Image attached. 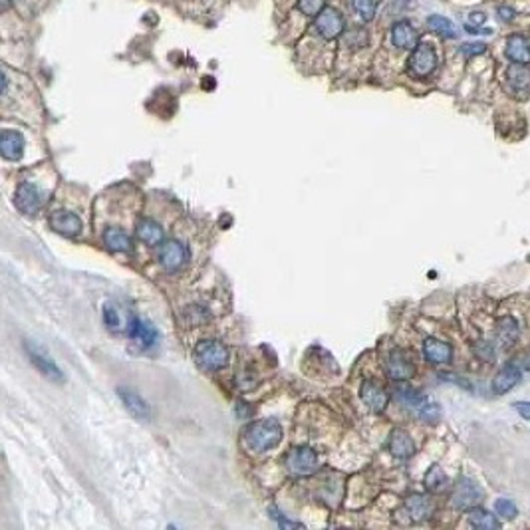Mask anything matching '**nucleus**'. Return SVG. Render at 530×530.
<instances>
[{"mask_svg":"<svg viewBox=\"0 0 530 530\" xmlns=\"http://www.w3.org/2000/svg\"><path fill=\"white\" fill-rule=\"evenodd\" d=\"M282 425L276 419H258L246 425L242 431V441L244 445L255 453H264V451L274 449L282 441Z\"/></svg>","mask_w":530,"mask_h":530,"instance_id":"f257e3e1","label":"nucleus"},{"mask_svg":"<svg viewBox=\"0 0 530 530\" xmlns=\"http://www.w3.org/2000/svg\"><path fill=\"white\" fill-rule=\"evenodd\" d=\"M395 395H398V400L405 409H409L411 413H415L419 419H423L427 423H433L441 418V407L435 402H431L423 391L405 386L400 387Z\"/></svg>","mask_w":530,"mask_h":530,"instance_id":"f03ea898","label":"nucleus"},{"mask_svg":"<svg viewBox=\"0 0 530 530\" xmlns=\"http://www.w3.org/2000/svg\"><path fill=\"white\" fill-rule=\"evenodd\" d=\"M193 353L197 366L205 371H219L228 364V350L219 340H201Z\"/></svg>","mask_w":530,"mask_h":530,"instance_id":"7ed1b4c3","label":"nucleus"},{"mask_svg":"<svg viewBox=\"0 0 530 530\" xmlns=\"http://www.w3.org/2000/svg\"><path fill=\"white\" fill-rule=\"evenodd\" d=\"M24 350L28 353V360L36 370L40 371L44 377H48L52 382H64V373L56 366V362L50 357V353L36 342H24Z\"/></svg>","mask_w":530,"mask_h":530,"instance_id":"20e7f679","label":"nucleus"},{"mask_svg":"<svg viewBox=\"0 0 530 530\" xmlns=\"http://www.w3.org/2000/svg\"><path fill=\"white\" fill-rule=\"evenodd\" d=\"M286 469L296 477H308L314 475L320 467V459L316 451L310 447H296L286 455Z\"/></svg>","mask_w":530,"mask_h":530,"instance_id":"39448f33","label":"nucleus"},{"mask_svg":"<svg viewBox=\"0 0 530 530\" xmlns=\"http://www.w3.org/2000/svg\"><path fill=\"white\" fill-rule=\"evenodd\" d=\"M481 498H482L481 487L473 481V479H469V477H461L459 481L455 482L453 498H451V500H453V504H455V509H459V511H471V509H475V507L481 502Z\"/></svg>","mask_w":530,"mask_h":530,"instance_id":"423d86ee","label":"nucleus"},{"mask_svg":"<svg viewBox=\"0 0 530 530\" xmlns=\"http://www.w3.org/2000/svg\"><path fill=\"white\" fill-rule=\"evenodd\" d=\"M159 264L167 273H175L179 268H183L189 260V248L181 241H163L159 246Z\"/></svg>","mask_w":530,"mask_h":530,"instance_id":"0eeeda50","label":"nucleus"},{"mask_svg":"<svg viewBox=\"0 0 530 530\" xmlns=\"http://www.w3.org/2000/svg\"><path fill=\"white\" fill-rule=\"evenodd\" d=\"M14 203L20 213L24 215H36L38 210L42 209L44 205V193L42 189L34 183V181H22L18 185L17 197H14Z\"/></svg>","mask_w":530,"mask_h":530,"instance_id":"6e6552de","label":"nucleus"},{"mask_svg":"<svg viewBox=\"0 0 530 530\" xmlns=\"http://www.w3.org/2000/svg\"><path fill=\"white\" fill-rule=\"evenodd\" d=\"M407 68H409V74L415 76V78H427L433 74V70L437 68V54L435 50L429 46V44H419L418 48L413 50L409 62H407Z\"/></svg>","mask_w":530,"mask_h":530,"instance_id":"1a4fd4ad","label":"nucleus"},{"mask_svg":"<svg viewBox=\"0 0 530 530\" xmlns=\"http://www.w3.org/2000/svg\"><path fill=\"white\" fill-rule=\"evenodd\" d=\"M386 373L395 380V382H405L409 377H413L415 373V364L413 360L407 355V352L403 350H393V352L387 353L386 357Z\"/></svg>","mask_w":530,"mask_h":530,"instance_id":"9d476101","label":"nucleus"},{"mask_svg":"<svg viewBox=\"0 0 530 530\" xmlns=\"http://www.w3.org/2000/svg\"><path fill=\"white\" fill-rule=\"evenodd\" d=\"M50 226L56 230V233H60V235H64V237H70V239H74V237H80L81 230H84V223H81V219L74 213V210H54L52 215H50Z\"/></svg>","mask_w":530,"mask_h":530,"instance_id":"9b49d317","label":"nucleus"},{"mask_svg":"<svg viewBox=\"0 0 530 530\" xmlns=\"http://www.w3.org/2000/svg\"><path fill=\"white\" fill-rule=\"evenodd\" d=\"M344 28H346L344 17L340 14V10H336V8H324L318 14L316 30H318V34L324 40H334V38H337L340 34L344 32Z\"/></svg>","mask_w":530,"mask_h":530,"instance_id":"f8f14e48","label":"nucleus"},{"mask_svg":"<svg viewBox=\"0 0 530 530\" xmlns=\"http://www.w3.org/2000/svg\"><path fill=\"white\" fill-rule=\"evenodd\" d=\"M128 334L133 337L135 344L141 348H151L159 342V332L151 322L141 320V318H131L128 326Z\"/></svg>","mask_w":530,"mask_h":530,"instance_id":"ddd939ff","label":"nucleus"},{"mask_svg":"<svg viewBox=\"0 0 530 530\" xmlns=\"http://www.w3.org/2000/svg\"><path fill=\"white\" fill-rule=\"evenodd\" d=\"M360 395H362V402L366 403L373 413H382L387 407V402H389V395H387L386 389L380 386L377 382H373V380H366L362 384Z\"/></svg>","mask_w":530,"mask_h":530,"instance_id":"4468645a","label":"nucleus"},{"mask_svg":"<svg viewBox=\"0 0 530 530\" xmlns=\"http://www.w3.org/2000/svg\"><path fill=\"white\" fill-rule=\"evenodd\" d=\"M135 233H137V239L141 242H145L147 246H161L163 241H165V230H163V226H161V223H157L155 219H151V217H144V219L137 223Z\"/></svg>","mask_w":530,"mask_h":530,"instance_id":"2eb2a0df","label":"nucleus"},{"mask_svg":"<svg viewBox=\"0 0 530 530\" xmlns=\"http://www.w3.org/2000/svg\"><path fill=\"white\" fill-rule=\"evenodd\" d=\"M403 513L407 514V518L413 520V522H423L433 513V504H431L429 498L423 497V495H411L403 502Z\"/></svg>","mask_w":530,"mask_h":530,"instance_id":"dca6fc26","label":"nucleus"},{"mask_svg":"<svg viewBox=\"0 0 530 530\" xmlns=\"http://www.w3.org/2000/svg\"><path fill=\"white\" fill-rule=\"evenodd\" d=\"M418 30L407 20H402V22L393 24V28H391V42H393L395 48L415 50L418 48Z\"/></svg>","mask_w":530,"mask_h":530,"instance_id":"f3484780","label":"nucleus"},{"mask_svg":"<svg viewBox=\"0 0 530 530\" xmlns=\"http://www.w3.org/2000/svg\"><path fill=\"white\" fill-rule=\"evenodd\" d=\"M423 355L427 362H431L435 366H443L449 364L451 355H453V348L447 342H441L437 337H427L423 342Z\"/></svg>","mask_w":530,"mask_h":530,"instance_id":"a211bd4d","label":"nucleus"},{"mask_svg":"<svg viewBox=\"0 0 530 530\" xmlns=\"http://www.w3.org/2000/svg\"><path fill=\"white\" fill-rule=\"evenodd\" d=\"M117 395L121 398V402H124V405H126V409H128L133 418L141 419V421L151 418V409H149V405H147V402H145L144 398H141L137 391H133V389H126V387H119V389H117Z\"/></svg>","mask_w":530,"mask_h":530,"instance_id":"6ab92c4d","label":"nucleus"},{"mask_svg":"<svg viewBox=\"0 0 530 530\" xmlns=\"http://www.w3.org/2000/svg\"><path fill=\"white\" fill-rule=\"evenodd\" d=\"M0 153L6 161H18L24 153V137L18 131L4 129L0 135Z\"/></svg>","mask_w":530,"mask_h":530,"instance_id":"aec40b11","label":"nucleus"},{"mask_svg":"<svg viewBox=\"0 0 530 530\" xmlns=\"http://www.w3.org/2000/svg\"><path fill=\"white\" fill-rule=\"evenodd\" d=\"M387 449L393 457L398 459H409L413 453H415V443L409 435L402 431V429H395L393 433L389 435V441H387Z\"/></svg>","mask_w":530,"mask_h":530,"instance_id":"412c9836","label":"nucleus"},{"mask_svg":"<svg viewBox=\"0 0 530 530\" xmlns=\"http://www.w3.org/2000/svg\"><path fill=\"white\" fill-rule=\"evenodd\" d=\"M520 375H522V371H520V368H518L516 364H507V366L495 375V380H493V391L498 393V395L511 391V389L520 382Z\"/></svg>","mask_w":530,"mask_h":530,"instance_id":"4be33fe9","label":"nucleus"},{"mask_svg":"<svg viewBox=\"0 0 530 530\" xmlns=\"http://www.w3.org/2000/svg\"><path fill=\"white\" fill-rule=\"evenodd\" d=\"M101 239L112 253H129L131 251V239L121 226H108L104 230Z\"/></svg>","mask_w":530,"mask_h":530,"instance_id":"5701e85b","label":"nucleus"},{"mask_svg":"<svg viewBox=\"0 0 530 530\" xmlns=\"http://www.w3.org/2000/svg\"><path fill=\"white\" fill-rule=\"evenodd\" d=\"M507 56L514 64H530V44L520 34H514L507 40Z\"/></svg>","mask_w":530,"mask_h":530,"instance_id":"b1692460","label":"nucleus"},{"mask_svg":"<svg viewBox=\"0 0 530 530\" xmlns=\"http://www.w3.org/2000/svg\"><path fill=\"white\" fill-rule=\"evenodd\" d=\"M518 336H520V326H518V322L514 320L513 316H502V318H498L497 340L502 348L513 346L514 342L518 340Z\"/></svg>","mask_w":530,"mask_h":530,"instance_id":"393cba45","label":"nucleus"},{"mask_svg":"<svg viewBox=\"0 0 530 530\" xmlns=\"http://www.w3.org/2000/svg\"><path fill=\"white\" fill-rule=\"evenodd\" d=\"M469 522H471V527L482 530H497L498 527H500V522H498L495 514H491L489 511H484V509H479V507L471 509V513H469Z\"/></svg>","mask_w":530,"mask_h":530,"instance_id":"a878e982","label":"nucleus"},{"mask_svg":"<svg viewBox=\"0 0 530 530\" xmlns=\"http://www.w3.org/2000/svg\"><path fill=\"white\" fill-rule=\"evenodd\" d=\"M507 78L514 90H527L530 86V70L524 64H513L507 70Z\"/></svg>","mask_w":530,"mask_h":530,"instance_id":"bb28decb","label":"nucleus"},{"mask_svg":"<svg viewBox=\"0 0 530 530\" xmlns=\"http://www.w3.org/2000/svg\"><path fill=\"white\" fill-rule=\"evenodd\" d=\"M104 322H106V326H108L112 332L128 330V324H124V318H121V314H119V308L115 304L104 306Z\"/></svg>","mask_w":530,"mask_h":530,"instance_id":"cd10ccee","label":"nucleus"},{"mask_svg":"<svg viewBox=\"0 0 530 530\" xmlns=\"http://www.w3.org/2000/svg\"><path fill=\"white\" fill-rule=\"evenodd\" d=\"M427 26H429L433 32L441 34V36H445V38H457V28H455V24L451 22L449 18L429 17Z\"/></svg>","mask_w":530,"mask_h":530,"instance_id":"c85d7f7f","label":"nucleus"},{"mask_svg":"<svg viewBox=\"0 0 530 530\" xmlns=\"http://www.w3.org/2000/svg\"><path fill=\"white\" fill-rule=\"evenodd\" d=\"M425 487H427L429 491H433V493L447 487V475L443 473L441 467L433 465L427 471V475H425Z\"/></svg>","mask_w":530,"mask_h":530,"instance_id":"c756f323","label":"nucleus"},{"mask_svg":"<svg viewBox=\"0 0 530 530\" xmlns=\"http://www.w3.org/2000/svg\"><path fill=\"white\" fill-rule=\"evenodd\" d=\"M353 10L362 20H371L377 10V0H353Z\"/></svg>","mask_w":530,"mask_h":530,"instance_id":"7c9ffc66","label":"nucleus"},{"mask_svg":"<svg viewBox=\"0 0 530 530\" xmlns=\"http://www.w3.org/2000/svg\"><path fill=\"white\" fill-rule=\"evenodd\" d=\"M326 6V0H298V10L306 17H316L320 14Z\"/></svg>","mask_w":530,"mask_h":530,"instance_id":"2f4dec72","label":"nucleus"},{"mask_svg":"<svg viewBox=\"0 0 530 530\" xmlns=\"http://www.w3.org/2000/svg\"><path fill=\"white\" fill-rule=\"evenodd\" d=\"M495 513L498 516H502V518H514L518 514V509H516V504H514L513 500H509V498H497Z\"/></svg>","mask_w":530,"mask_h":530,"instance_id":"473e14b6","label":"nucleus"},{"mask_svg":"<svg viewBox=\"0 0 530 530\" xmlns=\"http://www.w3.org/2000/svg\"><path fill=\"white\" fill-rule=\"evenodd\" d=\"M346 44L348 46H353V48H364L368 44V34L364 30H353L348 38H346Z\"/></svg>","mask_w":530,"mask_h":530,"instance_id":"72a5a7b5","label":"nucleus"},{"mask_svg":"<svg viewBox=\"0 0 530 530\" xmlns=\"http://www.w3.org/2000/svg\"><path fill=\"white\" fill-rule=\"evenodd\" d=\"M487 50V46L482 44V42H471V44H465L463 48H461V52H463V56H477V54H482Z\"/></svg>","mask_w":530,"mask_h":530,"instance_id":"f704fd0d","label":"nucleus"},{"mask_svg":"<svg viewBox=\"0 0 530 530\" xmlns=\"http://www.w3.org/2000/svg\"><path fill=\"white\" fill-rule=\"evenodd\" d=\"M475 350H477V353H479V357H482V360H491V353H493V348L487 344V342H482V344H477L475 346Z\"/></svg>","mask_w":530,"mask_h":530,"instance_id":"c9c22d12","label":"nucleus"},{"mask_svg":"<svg viewBox=\"0 0 530 530\" xmlns=\"http://www.w3.org/2000/svg\"><path fill=\"white\" fill-rule=\"evenodd\" d=\"M514 409L520 413L522 419H530V403L529 402H516L514 403Z\"/></svg>","mask_w":530,"mask_h":530,"instance_id":"e433bc0d","label":"nucleus"},{"mask_svg":"<svg viewBox=\"0 0 530 530\" xmlns=\"http://www.w3.org/2000/svg\"><path fill=\"white\" fill-rule=\"evenodd\" d=\"M498 14H500V18H502L504 22H509V20H513L514 18V10L513 8H507V6H500V8H498Z\"/></svg>","mask_w":530,"mask_h":530,"instance_id":"4c0bfd02","label":"nucleus"},{"mask_svg":"<svg viewBox=\"0 0 530 530\" xmlns=\"http://www.w3.org/2000/svg\"><path fill=\"white\" fill-rule=\"evenodd\" d=\"M484 20H487V17H484L482 12H473V14L469 17V22H471V24H477V26H479V24H484Z\"/></svg>","mask_w":530,"mask_h":530,"instance_id":"58836bf2","label":"nucleus"},{"mask_svg":"<svg viewBox=\"0 0 530 530\" xmlns=\"http://www.w3.org/2000/svg\"><path fill=\"white\" fill-rule=\"evenodd\" d=\"M8 4H10V0H2V10H6V8H8Z\"/></svg>","mask_w":530,"mask_h":530,"instance_id":"ea45409f","label":"nucleus"}]
</instances>
